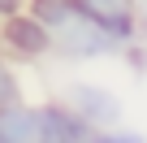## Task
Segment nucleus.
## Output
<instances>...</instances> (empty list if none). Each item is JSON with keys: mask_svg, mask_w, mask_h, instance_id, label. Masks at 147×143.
Returning <instances> with one entry per match:
<instances>
[{"mask_svg": "<svg viewBox=\"0 0 147 143\" xmlns=\"http://www.w3.org/2000/svg\"><path fill=\"white\" fill-rule=\"evenodd\" d=\"M0 43H5L9 52H18L22 61H35V56H43L48 48H52V30L35 18V13H13V18H5V30H0Z\"/></svg>", "mask_w": 147, "mask_h": 143, "instance_id": "20e7f679", "label": "nucleus"}, {"mask_svg": "<svg viewBox=\"0 0 147 143\" xmlns=\"http://www.w3.org/2000/svg\"><path fill=\"white\" fill-rule=\"evenodd\" d=\"M0 143H39V108L30 104H5L0 108Z\"/></svg>", "mask_w": 147, "mask_h": 143, "instance_id": "423d86ee", "label": "nucleus"}, {"mask_svg": "<svg viewBox=\"0 0 147 143\" xmlns=\"http://www.w3.org/2000/svg\"><path fill=\"white\" fill-rule=\"evenodd\" d=\"M30 5V0H0V18H13V13H22Z\"/></svg>", "mask_w": 147, "mask_h": 143, "instance_id": "6e6552de", "label": "nucleus"}, {"mask_svg": "<svg viewBox=\"0 0 147 143\" xmlns=\"http://www.w3.org/2000/svg\"><path fill=\"white\" fill-rule=\"evenodd\" d=\"M74 5H78V13L91 18L117 48L138 35V9H134V0H74Z\"/></svg>", "mask_w": 147, "mask_h": 143, "instance_id": "f03ea898", "label": "nucleus"}, {"mask_svg": "<svg viewBox=\"0 0 147 143\" xmlns=\"http://www.w3.org/2000/svg\"><path fill=\"white\" fill-rule=\"evenodd\" d=\"M52 48L61 52V56H74V61H91V56H104V52H113L117 43L91 22V18H82V13H74L65 26H56L52 30Z\"/></svg>", "mask_w": 147, "mask_h": 143, "instance_id": "f257e3e1", "label": "nucleus"}, {"mask_svg": "<svg viewBox=\"0 0 147 143\" xmlns=\"http://www.w3.org/2000/svg\"><path fill=\"white\" fill-rule=\"evenodd\" d=\"M87 139H95V126L69 100L65 104H39V143H87Z\"/></svg>", "mask_w": 147, "mask_h": 143, "instance_id": "7ed1b4c3", "label": "nucleus"}, {"mask_svg": "<svg viewBox=\"0 0 147 143\" xmlns=\"http://www.w3.org/2000/svg\"><path fill=\"white\" fill-rule=\"evenodd\" d=\"M22 100V78H18V69L0 56V108L5 104H18Z\"/></svg>", "mask_w": 147, "mask_h": 143, "instance_id": "0eeeda50", "label": "nucleus"}, {"mask_svg": "<svg viewBox=\"0 0 147 143\" xmlns=\"http://www.w3.org/2000/svg\"><path fill=\"white\" fill-rule=\"evenodd\" d=\"M69 104L78 108L91 126H117L121 113H125V104H121L108 87H95V83H74V87H69Z\"/></svg>", "mask_w": 147, "mask_h": 143, "instance_id": "39448f33", "label": "nucleus"}]
</instances>
